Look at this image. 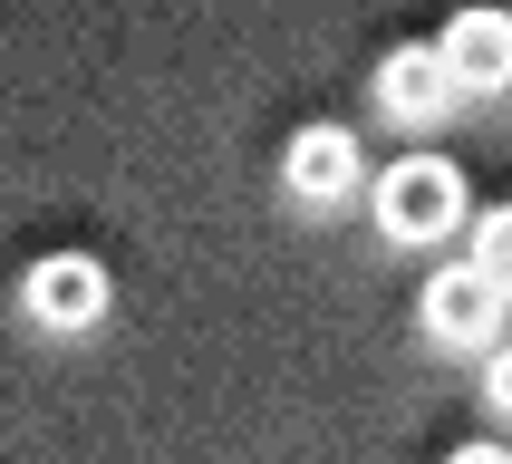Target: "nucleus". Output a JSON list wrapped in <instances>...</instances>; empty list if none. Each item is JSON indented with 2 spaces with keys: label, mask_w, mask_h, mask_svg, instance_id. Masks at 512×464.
Returning a JSON list of instances; mask_svg holds the SVG:
<instances>
[{
  "label": "nucleus",
  "mask_w": 512,
  "mask_h": 464,
  "mask_svg": "<svg viewBox=\"0 0 512 464\" xmlns=\"http://www.w3.org/2000/svg\"><path fill=\"white\" fill-rule=\"evenodd\" d=\"M416 310H426V329L445 348H493V329H503V290L484 281V261H435L426 290H416Z\"/></svg>",
  "instance_id": "obj_3"
},
{
  "label": "nucleus",
  "mask_w": 512,
  "mask_h": 464,
  "mask_svg": "<svg viewBox=\"0 0 512 464\" xmlns=\"http://www.w3.org/2000/svg\"><path fill=\"white\" fill-rule=\"evenodd\" d=\"M435 49L455 87H512V10H455Z\"/></svg>",
  "instance_id": "obj_5"
},
{
  "label": "nucleus",
  "mask_w": 512,
  "mask_h": 464,
  "mask_svg": "<svg viewBox=\"0 0 512 464\" xmlns=\"http://www.w3.org/2000/svg\"><path fill=\"white\" fill-rule=\"evenodd\" d=\"M484 406H503V416H512V339L484 348Z\"/></svg>",
  "instance_id": "obj_8"
},
{
  "label": "nucleus",
  "mask_w": 512,
  "mask_h": 464,
  "mask_svg": "<svg viewBox=\"0 0 512 464\" xmlns=\"http://www.w3.org/2000/svg\"><path fill=\"white\" fill-rule=\"evenodd\" d=\"M107 300H116V281H107V261H97V252H49L20 281V310L39 319L49 339H87V329L107 319Z\"/></svg>",
  "instance_id": "obj_2"
},
{
  "label": "nucleus",
  "mask_w": 512,
  "mask_h": 464,
  "mask_svg": "<svg viewBox=\"0 0 512 464\" xmlns=\"http://www.w3.org/2000/svg\"><path fill=\"white\" fill-rule=\"evenodd\" d=\"M445 464H512V445H493V435H474V445H455Z\"/></svg>",
  "instance_id": "obj_9"
},
{
  "label": "nucleus",
  "mask_w": 512,
  "mask_h": 464,
  "mask_svg": "<svg viewBox=\"0 0 512 464\" xmlns=\"http://www.w3.org/2000/svg\"><path fill=\"white\" fill-rule=\"evenodd\" d=\"M377 223L387 242H445L464 223V174L445 155H406V165L377 174Z\"/></svg>",
  "instance_id": "obj_1"
},
{
  "label": "nucleus",
  "mask_w": 512,
  "mask_h": 464,
  "mask_svg": "<svg viewBox=\"0 0 512 464\" xmlns=\"http://www.w3.org/2000/svg\"><path fill=\"white\" fill-rule=\"evenodd\" d=\"M358 165H368V155H358V136H348V126H329V116H319V126H300V136L281 145V184H290L300 203L358 194Z\"/></svg>",
  "instance_id": "obj_4"
},
{
  "label": "nucleus",
  "mask_w": 512,
  "mask_h": 464,
  "mask_svg": "<svg viewBox=\"0 0 512 464\" xmlns=\"http://www.w3.org/2000/svg\"><path fill=\"white\" fill-rule=\"evenodd\" d=\"M445 97H455V78H445V49L435 39H406V49L377 58V107L387 116L426 126V116H445Z\"/></svg>",
  "instance_id": "obj_6"
},
{
  "label": "nucleus",
  "mask_w": 512,
  "mask_h": 464,
  "mask_svg": "<svg viewBox=\"0 0 512 464\" xmlns=\"http://www.w3.org/2000/svg\"><path fill=\"white\" fill-rule=\"evenodd\" d=\"M474 261H484V281L512 300V203H493L484 223H474Z\"/></svg>",
  "instance_id": "obj_7"
}]
</instances>
